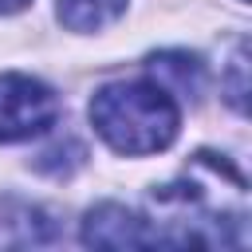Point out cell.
<instances>
[{
    "instance_id": "7",
    "label": "cell",
    "mask_w": 252,
    "mask_h": 252,
    "mask_svg": "<svg viewBox=\"0 0 252 252\" xmlns=\"http://www.w3.org/2000/svg\"><path fill=\"white\" fill-rule=\"evenodd\" d=\"M244 47L236 51V59H232V91H228V102L236 106V110H244V94H248V83H244Z\"/></svg>"
},
{
    "instance_id": "8",
    "label": "cell",
    "mask_w": 252,
    "mask_h": 252,
    "mask_svg": "<svg viewBox=\"0 0 252 252\" xmlns=\"http://www.w3.org/2000/svg\"><path fill=\"white\" fill-rule=\"evenodd\" d=\"M28 0H0V16H8V12H20Z\"/></svg>"
},
{
    "instance_id": "5",
    "label": "cell",
    "mask_w": 252,
    "mask_h": 252,
    "mask_svg": "<svg viewBox=\"0 0 252 252\" xmlns=\"http://www.w3.org/2000/svg\"><path fill=\"white\" fill-rule=\"evenodd\" d=\"M150 71H154V79L169 91V83L177 87V94H197L201 91V83H205V67H201V59L197 55H185V51H161V55H154L150 59Z\"/></svg>"
},
{
    "instance_id": "1",
    "label": "cell",
    "mask_w": 252,
    "mask_h": 252,
    "mask_svg": "<svg viewBox=\"0 0 252 252\" xmlns=\"http://www.w3.org/2000/svg\"><path fill=\"white\" fill-rule=\"evenodd\" d=\"M91 122L98 138L130 158L158 154L177 138L181 110L173 94L154 79H122L106 83L91 98Z\"/></svg>"
},
{
    "instance_id": "4",
    "label": "cell",
    "mask_w": 252,
    "mask_h": 252,
    "mask_svg": "<svg viewBox=\"0 0 252 252\" xmlns=\"http://www.w3.org/2000/svg\"><path fill=\"white\" fill-rule=\"evenodd\" d=\"M51 240L55 224L43 209L16 197H0V248H39Z\"/></svg>"
},
{
    "instance_id": "2",
    "label": "cell",
    "mask_w": 252,
    "mask_h": 252,
    "mask_svg": "<svg viewBox=\"0 0 252 252\" xmlns=\"http://www.w3.org/2000/svg\"><path fill=\"white\" fill-rule=\"evenodd\" d=\"M59 98L32 75H0V142H24L51 130Z\"/></svg>"
},
{
    "instance_id": "3",
    "label": "cell",
    "mask_w": 252,
    "mask_h": 252,
    "mask_svg": "<svg viewBox=\"0 0 252 252\" xmlns=\"http://www.w3.org/2000/svg\"><path fill=\"white\" fill-rule=\"evenodd\" d=\"M83 244H91V248H146V244H158V236H154V228H146V220L138 213L106 201L87 213Z\"/></svg>"
},
{
    "instance_id": "6",
    "label": "cell",
    "mask_w": 252,
    "mask_h": 252,
    "mask_svg": "<svg viewBox=\"0 0 252 252\" xmlns=\"http://www.w3.org/2000/svg\"><path fill=\"white\" fill-rule=\"evenodd\" d=\"M126 12V0H59V20L71 32H98Z\"/></svg>"
}]
</instances>
